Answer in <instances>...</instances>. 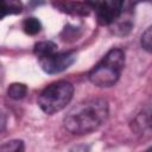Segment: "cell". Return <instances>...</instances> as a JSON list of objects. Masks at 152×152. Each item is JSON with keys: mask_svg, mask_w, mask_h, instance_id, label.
Returning a JSON list of instances; mask_svg holds the SVG:
<instances>
[{"mask_svg": "<svg viewBox=\"0 0 152 152\" xmlns=\"http://www.w3.org/2000/svg\"><path fill=\"white\" fill-rule=\"evenodd\" d=\"M5 122H6V120H5V116L0 113V132L4 129V127H5Z\"/></svg>", "mask_w": 152, "mask_h": 152, "instance_id": "4fadbf2b", "label": "cell"}, {"mask_svg": "<svg viewBox=\"0 0 152 152\" xmlns=\"http://www.w3.org/2000/svg\"><path fill=\"white\" fill-rule=\"evenodd\" d=\"M27 88L24 83H12L8 89H7V94L11 99L14 100H20L26 95Z\"/></svg>", "mask_w": 152, "mask_h": 152, "instance_id": "30bf717a", "label": "cell"}, {"mask_svg": "<svg viewBox=\"0 0 152 152\" xmlns=\"http://www.w3.org/2000/svg\"><path fill=\"white\" fill-rule=\"evenodd\" d=\"M57 7L66 13L75 14V15H88L89 14V6L84 2H76V1H61L57 4Z\"/></svg>", "mask_w": 152, "mask_h": 152, "instance_id": "8992f818", "label": "cell"}, {"mask_svg": "<svg viewBox=\"0 0 152 152\" xmlns=\"http://www.w3.org/2000/svg\"><path fill=\"white\" fill-rule=\"evenodd\" d=\"M107 115V101L91 99L72 107L64 116V126L72 134H87L100 127Z\"/></svg>", "mask_w": 152, "mask_h": 152, "instance_id": "6da1fadb", "label": "cell"}, {"mask_svg": "<svg viewBox=\"0 0 152 152\" xmlns=\"http://www.w3.org/2000/svg\"><path fill=\"white\" fill-rule=\"evenodd\" d=\"M141 45L146 51H151V46H152V32H151V27H148L141 36Z\"/></svg>", "mask_w": 152, "mask_h": 152, "instance_id": "8fae6325", "label": "cell"}, {"mask_svg": "<svg viewBox=\"0 0 152 152\" xmlns=\"http://www.w3.org/2000/svg\"><path fill=\"white\" fill-rule=\"evenodd\" d=\"M74 95V87L68 81H57L48 86L38 97L40 109L52 115L61 112L71 101Z\"/></svg>", "mask_w": 152, "mask_h": 152, "instance_id": "3957f363", "label": "cell"}, {"mask_svg": "<svg viewBox=\"0 0 152 152\" xmlns=\"http://www.w3.org/2000/svg\"><path fill=\"white\" fill-rule=\"evenodd\" d=\"M34 55L37 56L38 59L45 58L50 55H52L53 52L57 51V45L53 42L50 40H45V42H39L34 45Z\"/></svg>", "mask_w": 152, "mask_h": 152, "instance_id": "ba28073f", "label": "cell"}, {"mask_svg": "<svg viewBox=\"0 0 152 152\" xmlns=\"http://www.w3.org/2000/svg\"><path fill=\"white\" fill-rule=\"evenodd\" d=\"M23 28H24L25 33L33 36V34H37V33L40 31L42 24H40V21H39L37 18L31 17V18H26V19L24 20V23H23Z\"/></svg>", "mask_w": 152, "mask_h": 152, "instance_id": "9c48e42d", "label": "cell"}, {"mask_svg": "<svg viewBox=\"0 0 152 152\" xmlns=\"http://www.w3.org/2000/svg\"><path fill=\"white\" fill-rule=\"evenodd\" d=\"M23 148H24L23 141H20V140H12V141H8V142L4 144L2 146H0L1 151H20Z\"/></svg>", "mask_w": 152, "mask_h": 152, "instance_id": "7c38bea8", "label": "cell"}, {"mask_svg": "<svg viewBox=\"0 0 152 152\" xmlns=\"http://www.w3.org/2000/svg\"><path fill=\"white\" fill-rule=\"evenodd\" d=\"M125 0H86L90 10H94L101 25L114 23L121 14Z\"/></svg>", "mask_w": 152, "mask_h": 152, "instance_id": "277c9868", "label": "cell"}, {"mask_svg": "<svg viewBox=\"0 0 152 152\" xmlns=\"http://www.w3.org/2000/svg\"><path fill=\"white\" fill-rule=\"evenodd\" d=\"M23 10L20 0H0V20L10 14H18Z\"/></svg>", "mask_w": 152, "mask_h": 152, "instance_id": "52a82bcc", "label": "cell"}, {"mask_svg": "<svg viewBox=\"0 0 152 152\" xmlns=\"http://www.w3.org/2000/svg\"><path fill=\"white\" fill-rule=\"evenodd\" d=\"M125 65V53L121 49H112L89 72V81L96 87H110L120 77Z\"/></svg>", "mask_w": 152, "mask_h": 152, "instance_id": "7a4b0ae2", "label": "cell"}, {"mask_svg": "<svg viewBox=\"0 0 152 152\" xmlns=\"http://www.w3.org/2000/svg\"><path fill=\"white\" fill-rule=\"evenodd\" d=\"M76 59V55L71 51L68 52H53L52 55L38 59L42 69L48 74H59L66 70Z\"/></svg>", "mask_w": 152, "mask_h": 152, "instance_id": "5b68a950", "label": "cell"}]
</instances>
